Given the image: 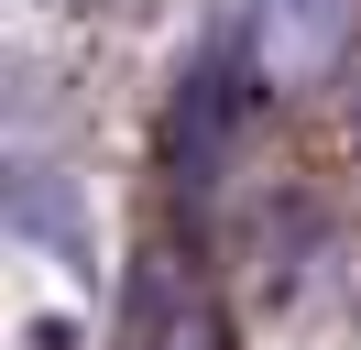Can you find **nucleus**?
Here are the masks:
<instances>
[{
    "label": "nucleus",
    "instance_id": "nucleus-2",
    "mask_svg": "<svg viewBox=\"0 0 361 350\" xmlns=\"http://www.w3.org/2000/svg\"><path fill=\"white\" fill-rule=\"evenodd\" d=\"M121 350H219V328H208L197 284L176 274L164 252L132 262V306H121Z\"/></svg>",
    "mask_w": 361,
    "mask_h": 350
},
{
    "label": "nucleus",
    "instance_id": "nucleus-1",
    "mask_svg": "<svg viewBox=\"0 0 361 350\" xmlns=\"http://www.w3.org/2000/svg\"><path fill=\"white\" fill-rule=\"evenodd\" d=\"M361 33V0H252L241 11V77L252 88H317Z\"/></svg>",
    "mask_w": 361,
    "mask_h": 350
}]
</instances>
